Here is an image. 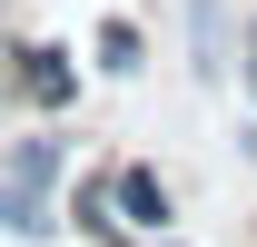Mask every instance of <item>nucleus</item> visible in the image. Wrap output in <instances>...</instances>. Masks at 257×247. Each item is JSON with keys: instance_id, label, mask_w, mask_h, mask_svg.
<instances>
[{"instance_id": "7ed1b4c3", "label": "nucleus", "mask_w": 257, "mask_h": 247, "mask_svg": "<svg viewBox=\"0 0 257 247\" xmlns=\"http://www.w3.org/2000/svg\"><path fill=\"white\" fill-rule=\"evenodd\" d=\"M119 208H128V227H139V237H168V227H178L168 178H159V168H139V158H119Z\"/></svg>"}, {"instance_id": "f257e3e1", "label": "nucleus", "mask_w": 257, "mask_h": 247, "mask_svg": "<svg viewBox=\"0 0 257 247\" xmlns=\"http://www.w3.org/2000/svg\"><path fill=\"white\" fill-rule=\"evenodd\" d=\"M69 227L89 247H139V227H119V168H89V178L69 188Z\"/></svg>"}, {"instance_id": "6e6552de", "label": "nucleus", "mask_w": 257, "mask_h": 247, "mask_svg": "<svg viewBox=\"0 0 257 247\" xmlns=\"http://www.w3.org/2000/svg\"><path fill=\"white\" fill-rule=\"evenodd\" d=\"M237 79H247V99H257V60H237Z\"/></svg>"}, {"instance_id": "1a4fd4ad", "label": "nucleus", "mask_w": 257, "mask_h": 247, "mask_svg": "<svg viewBox=\"0 0 257 247\" xmlns=\"http://www.w3.org/2000/svg\"><path fill=\"white\" fill-rule=\"evenodd\" d=\"M139 247H178V237H139Z\"/></svg>"}, {"instance_id": "39448f33", "label": "nucleus", "mask_w": 257, "mask_h": 247, "mask_svg": "<svg viewBox=\"0 0 257 247\" xmlns=\"http://www.w3.org/2000/svg\"><path fill=\"white\" fill-rule=\"evenodd\" d=\"M20 89H30L40 109H69V89H79L69 50H50V40H40V50H20Z\"/></svg>"}, {"instance_id": "0eeeda50", "label": "nucleus", "mask_w": 257, "mask_h": 247, "mask_svg": "<svg viewBox=\"0 0 257 247\" xmlns=\"http://www.w3.org/2000/svg\"><path fill=\"white\" fill-rule=\"evenodd\" d=\"M139 60H149V40H139V20H99V69H109V79H128Z\"/></svg>"}, {"instance_id": "f03ea898", "label": "nucleus", "mask_w": 257, "mask_h": 247, "mask_svg": "<svg viewBox=\"0 0 257 247\" xmlns=\"http://www.w3.org/2000/svg\"><path fill=\"white\" fill-rule=\"evenodd\" d=\"M0 237H30V247H50V237H60L50 188H30V178H10V168H0Z\"/></svg>"}, {"instance_id": "423d86ee", "label": "nucleus", "mask_w": 257, "mask_h": 247, "mask_svg": "<svg viewBox=\"0 0 257 247\" xmlns=\"http://www.w3.org/2000/svg\"><path fill=\"white\" fill-rule=\"evenodd\" d=\"M60 168H69V139H60V129H30V139H10V178L60 188Z\"/></svg>"}, {"instance_id": "20e7f679", "label": "nucleus", "mask_w": 257, "mask_h": 247, "mask_svg": "<svg viewBox=\"0 0 257 247\" xmlns=\"http://www.w3.org/2000/svg\"><path fill=\"white\" fill-rule=\"evenodd\" d=\"M237 40H247V30L227 20V0H188V60L208 69V79H227V69H237V60H227Z\"/></svg>"}]
</instances>
